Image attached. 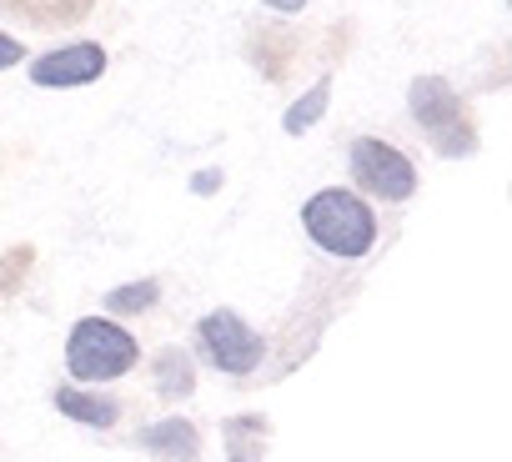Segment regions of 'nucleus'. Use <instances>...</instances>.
Instances as JSON below:
<instances>
[{
	"label": "nucleus",
	"instance_id": "f257e3e1",
	"mask_svg": "<svg viewBox=\"0 0 512 462\" xmlns=\"http://www.w3.org/2000/svg\"><path fill=\"white\" fill-rule=\"evenodd\" d=\"M307 242L337 262H362L377 247V211L352 186H322L302 201Z\"/></svg>",
	"mask_w": 512,
	"mask_h": 462
},
{
	"label": "nucleus",
	"instance_id": "f03ea898",
	"mask_svg": "<svg viewBox=\"0 0 512 462\" xmlns=\"http://www.w3.org/2000/svg\"><path fill=\"white\" fill-rule=\"evenodd\" d=\"M136 362H141V342L116 317H81L66 337V372L76 377V387L116 382Z\"/></svg>",
	"mask_w": 512,
	"mask_h": 462
},
{
	"label": "nucleus",
	"instance_id": "7ed1b4c3",
	"mask_svg": "<svg viewBox=\"0 0 512 462\" xmlns=\"http://www.w3.org/2000/svg\"><path fill=\"white\" fill-rule=\"evenodd\" d=\"M407 111L422 126V136L432 141L437 156H472L477 151V131H472L462 96L447 76H417L407 86Z\"/></svg>",
	"mask_w": 512,
	"mask_h": 462
},
{
	"label": "nucleus",
	"instance_id": "20e7f679",
	"mask_svg": "<svg viewBox=\"0 0 512 462\" xmlns=\"http://www.w3.org/2000/svg\"><path fill=\"white\" fill-rule=\"evenodd\" d=\"M347 176H352V191L362 201H382V206H397V201H412L417 196V166L382 136H357L352 151H347Z\"/></svg>",
	"mask_w": 512,
	"mask_h": 462
},
{
	"label": "nucleus",
	"instance_id": "39448f33",
	"mask_svg": "<svg viewBox=\"0 0 512 462\" xmlns=\"http://www.w3.org/2000/svg\"><path fill=\"white\" fill-rule=\"evenodd\" d=\"M196 357L226 377H251L256 367L267 362V337L256 332L241 312L216 307L196 322Z\"/></svg>",
	"mask_w": 512,
	"mask_h": 462
},
{
	"label": "nucleus",
	"instance_id": "423d86ee",
	"mask_svg": "<svg viewBox=\"0 0 512 462\" xmlns=\"http://www.w3.org/2000/svg\"><path fill=\"white\" fill-rule=\"evenodd\" d=\"M106 66H111L106 46H96V41H71V46L46 51V56H36V61H31V86H41V91H76V86H96V81L106 76Z\"/></svg>",
	"mask_w": 512,
	"mask_h": 462
},
{
	"label": "nucleus",
	"instance_id": "0eeeda50",
	"mask_svg": "<svg viewBox=\"0 0 512 462\" xmlns=\"http://www.w3.org/2000/svg\"><path fill=\"white\" fill-rule=\"evenodd\" d=\"M136 442L151 452V457H166V462H196L201 457V432L191 417H161V422H146L136 432Z\"/></svg>",
	"mask_w": 512,
	"mask_h": 462
},
{
	"label": "nucleus",
	"instance_id": "6e6552de",
	"mask_svg": "<svg viewBox=\"0 0 512 462\" xmlns=\"http://www.w3.org/2000/svg\"><path fill=\"white\" fill-rule=\"evenodd\" d=\"M56 412L71 417V422H81V427L111 432L116 417H121V402L106 397V392H96V387H76V382H66V387H56Z\"/></svg>",
	"mask_w": 512,
	"mask_h": 462
},
{
	"label": "nucleus",
	"instance_id": "1a4fd4ad",
	"mask_svg": "<svg viewBox=\"0 0 512 462\" xmlns=\"http://www.w3.org/2000/svg\"><path fill=\"white\" fill-rule=\"evenodd\" d=\"M156 392L166 402H186L196 392V357L186 347H161L156 352Z\"/></svg>",
	"mask_w": 512,
	"mask_h": 462
},
{
	"label": "nucleus",
	"instance_id": "9d476101",
	"mask_svg": "<svg viewBox=\"0 0 512 462\" xmlns=\"http://www.w3.org/2000/svg\"><path fill=\"white\" fill-rule=\"evenodd\" d=\"M327 101H332V76H322L307 96H297V101L282 111V131H287V136H307V131L327 116Z\"/></svg>",
	"mask_w": 512,
	"mask_h": 462
},
{
	"label": "nucleus",
	"instance_id": "9b49d317",
	"mask_svg": "<svg viewBox=\"0 0 512 462\" xmlns=\"http://www.w3.org/2000/svg\"><path fill=\"white\" fill-rule=\"evenodd\" d=\"M161 302V282L156 277H141V282H121L106 292V312L111 317H141Z\"/></svg>",
	"mask_w": 512,
	"mask_h": 462
},
{
	"label": "nucleus",
	"instance_id": "f8f14e48",
	"mask_svg": "<svg viewBox=\"0 0 512 462\" xmlns=\"http://www.w3.org/2000/svg\"><path fill=\"white\" fill-rule=\"evenodd\" d=\"M262 437H267V422L262 417H231L226 422V452H231V462H256V457H262Z\"/></svg>",
	"mask_w": 512,
	"mask_h": 462
},
{
	"label": "nucleus",
	"instance_id": "ddd939ff",
	"mask_svg": "<svg viewBox=\"0 0 512 462\" xmlns=\"http://www.w3.org/2000/svg\"><path fill=\"white\" fill-rule=\"evenodd\" d=\"M26 56H31V51H26V46H21V41L11 36V31H0V71H11V66H21Z\"/></svg>",
	"mask_w": 512,
	"mask_h": 462
},
{
	"label": "nucleus",
	"instance_id": "4468645a",
	"mask_svg": "<svg viewBox=\"0 0 512 462\" xmlns=\"http://www.w3.org/2000/svg\"><path fill=\"white\" fill-rule=\"evenodd\" d=\"M262 6L277 16H297V11H307V0H262Z\"/></svg>",
	"mask_w": 512,
	"mask_h": 462
},
{
	"label": "nucleus",
	"instance_id": "2eb2a0df",
	"mask_svg": "<svg viewBox=\"0 0 512 462\" xmlns=\"http://www.w3.org/2000/svg\"><path fill=\"white\" fill-rule=\"evenodd\" d=\"M216 186H221V171H196V181H191V191H201V196L216 191Z\"/></svg>",
	"mask_w": 512,
	"mask_h": 462
}]
</instances>
